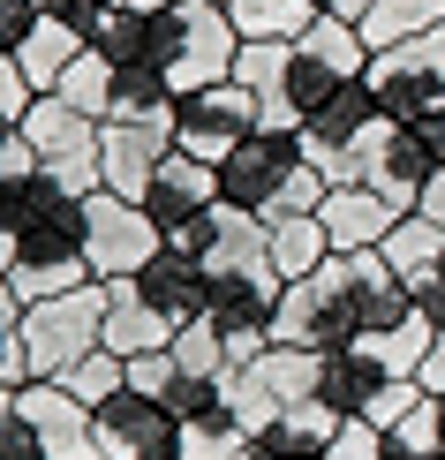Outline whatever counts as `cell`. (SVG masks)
Masks as SVG:
<instances>
[{"label": "cell", "instance_id": "1", "mask_svg": "<svg viewBox=\"0 0 445 460\" xmlns=\"http://www.w3.org/2000/svg\"><path fill=\"white\" fill-rule=\"evenodd\" d=\"M317 197H325V174L309 166L295 128H257L235 159H219V204H235L249 219L317 212Z\"/></svg>", "mask_w": 445, "mask_h": 460}, {"label": "cell", "instance_id": "2", "mask_svg": "<svg viewBox=\"0 0 445 460\" xmlns=\"http://www.w3.org/2000/svg\"><path fill=\"white\" fill-rule=\"evenodd\" d=\"M235 61H242V31H235V15H227V0H174V8H151V68L174 84V99L227 84Z\"/></svg>", "mask_w": 445, "mask_h": 460}, {"label": "cell", "instance_id": "3", "mask_svg": "<svg viewBox=\"0 0 445 460\" xmlns=\"http://www.w3.org/2000/svg\"><path fill=\"white\" fill-rule=\"evenodd\" d=\"M295 137H302L309 166H317L325 181H370L385 144H393V121H385V106L362 84H340L333 99L309 106V121L295 128Z\"/></svg>", "mask_w": 445, "mask_h": 460}, {"label": "cell", "instance_id": "4", "mask_svg": "<svg viewBox=\"0 0 445 460\" xmlns=\"http://www.w3.org/2000/svg\"><path fill=\"white\" fill-rule=\"evenodd\" d=\"M362 91L385 106V121H431L445 113V23L400 46H378L362 68Z\"/></svg>", "mask_w": 445, "mask_h": 460}, {"label": "cell", "instance_id": "5", "mask_svg": "<svg viewBox=\"0 0 445 460\" xmlns=\"http://www.w3.org/2000/svg\"><path fill=\"white\" fill-rule=\"evenodd\" d=\"M106 332V279L76 287V295H53V302H31L23 310V362H31V385L38 377H61L76 370Z\"/></svg>", "mask_w": 445, "mask_h": 460}, {"label": "cell", "instance_id": "6", "mask_svg": "<svg viewBox=\"0 0 445 460\" xmlns=\"http://www.w3.org/2000/svg\"><path fill=\"white\" fill-rule=\"evenodd\" d=\"M99 128L91 113H76L68 99H53V91H38L31 113H23V137L38 151V166H46V181H61L68 197H99L106 174H99Z\"/></svg>", "mask_w": 445, "mask_h": 460}, {"label": "cell", "instance_id": "7", "mask_svg": "<svg viewBox=\"0 0 445 460\" xmlns=\"http://www.w3.org/2000/svg\"><path fill=\"white\" fill-rule=\"evenodd\" d=\"M362 68H370V38H362V23L317 15V23L295 38V61H287V106H295V121H309V106L333 99L340 84H362Z\"/></svg>", "mask_w": 445, "mask_h": 460}, {"label": "cell", "instance_id": "8", "mask_svg": "<svg viewBox=\"0 0 445 460\" xmlns=\"http://www.w3.org/2000/svg\"><path fill=\"white\" fill-rule=\"evenodd\" d=\"M257 128H264V106H257L249 84H235V75L211 84V91H189V99L174 106V151H189V159H204V166L235 159Z\"/></svg>", "mask_w": 445, "mask_h": 460}, {"label": "cell", "instance_id": "9", "mask_svg": "<svg viewBox=\"0 0 445 460\" xmlns=\"http://www.w3.org/2000/svg\"><path fill=\"white\" fill-rule=\"evenodd\" d=\"M159 249H166V234H159V219L144 204L113 197V189L84 197V264H91V279H137Z\"/></svg>", "mask_w": 445, "mask_h": 460}, {"label": "cell", "instance_id": "10", "mask_svg": "<svg viewBox=\"0 0 445 460\" xmlns=\"http://www.w3.org/2000/svg\"><path fill=\"white\" fill-rule=\"evenodd\" d=\"M91 423H99V453L106 460H174L182 453V415L166 408V400H144V393H113L106 408H91Z\"/></svg>", "mask_w": 445, "mask_h": 460}, {"label": "cell", "instance_id": "11", "mask_svg": "<svg viewBox=\"0 0 445 460\" xmlns=\"http://www.w3.org/2000/svg\"><path fill=\"white\" fill-rule=\"evenodd\" d=\"M287 287L280 279H211V302H204V324L227 340L235 362H257L272 348V310H280Z\"/></svg>", "mask_w": 445, "mask_h": 460}, {"label": "cell", "instance_id": "12", "mask_svg": "<svg viewBox=\"0 0 445 460\" xmlns=\"http://www.w3.org/2000/svg\"><path fill=\"white\" fill-rule=\"evenodd\" d=\"M15 408L31 415L38 453H46V460H106V453H99V423H91V408H84L76 393H61L53 377L15 385Z\"/></svg>", "mask_w": 445, "mask_h": 460}, {"label": "cell", "instance_id": "13", "mask_svg": "<svg viewBox=\"0 0 445 460\" xmlns=\"http://www.w3.org/2000/svg\"><path fill=\"white\" fill-rule=\"evenodd\" d=\"M15 242H23V257H15V264H76V257H84V197H68L61 181L38 174Z\"/></svg>", "mask_w": 445, "mask_h": 460}, {"label": "cell", "instance_id": "14", "mask_svg": "<svg viewBox=\"0 0 445 460\" xmlns=\"http://www.w3.org/2000/svg\"><path fill=\"white\" fill-rule=\"evenodd\" d=\"M204 272L211 279H280L272 272V249H264V219L235 212V204H211V212H204Z\"/></svg>", "mask_w": 445, "mask_h": 460}, {"label": "cell", "instance_id": "15", "mask_svg": "<svg viewBox=\"0 0 445 460\" xmlns=\"http://www.w3.org/2000/svg\"><path fill=\"white\" fill-rule=\"evenodd\" d=\"M211 204H219V166L189 159V151H166L159 174H151V189H144V212L159 219V234H174V226H189V219H204Z\"/></svg>", "mask_w": 445, "mask_h": 460}, {"label": "cell", "instance_id": "16", "mask_svg": "<svg viewBox=\"0 0 445 460\" xmlns=\"http://www.w3.org/2000/svg\"><path fill=\"white\" fill-rule=\"evenodd\" d=\"M174 151V121L166 128H129V121H106L99 128V174L113 197H129V204H144V189L151 174H159V159Z\"/></svg>", "mask_w": 445, "mask_h": 460}, {"label": "cell", "instance_id": "17", "mask_svg": "<svg viewBox=\"0 0 445 460\" xmlns=\"http://www.w3.org/2000/svg\"><path fill=\"white\" fill-rule=\"evenodd\" d=\"M174 332H182V324L151 310L137 279H106V332H99V348H113L121 362H137V355L174 348Z\"/></svg>", "mask_w": 445, "mask_h": 460}, {"label": "cell", "instance_id": "18", "mask_svg": "<svg viewBox=\"0 0 445 460\" xmlns=\"http://www.w3.org/2000/svg\"><path fill=\"white\" fill-rule=\"evenodd\" d=\"M317 219H325V234H333V249H378L385 234H393L400 212L378 197L370 181H325Z\"/></svg>", "mask_w": 445, "mask_h": 460}, {"label": "cell", "instance_id": "19", "mask_svg": "<svg viewBox=\"0 0 445 460\" xmlns=\"http://www.w3.org/2000/svg\"><path fill=\"white\" fill-rule=\"evenodd\" d=\"M385 385H393V370H385L370 348H333V355H325V370H317V408H333L340 423H355V415L378 408Z\"/></svg>", "mask_w": 445, "mask_h": 460}, {"label": "cell", "instance_id": "20", "mask_svg": "<svg viewBox=\"0 0 445 460\" xmlns=\"http://www.w3.org/2000/svg\"><path fill=\"white\" fill-rule=\"evenodd\" d=\"M137 287H144L151 310L174 317V324H197V317H204V302H211V272H204V257H182V249H159V257L137 272Z\"/></svg>", "mask_w": 445, "mask_h": 460}, {"label": "cell", "instance_id": "21", "mask_svg": "<svg viewBox=\"0 0 445 460\" xmlns=\"http://www.w3.org/2000/svg\"><path fill=\"white\" fill-rule=\"evenodd\" d=\"M264 249H272V272L287 287H302V279H317L325 272V257H333V234H325V219L317 212H287V219H264Z\"/></svg>", "mask_w": 445, "mask_h": 460}, {"label": "cell", "instance_id": "22", "mask_svg": "<svg viewBox=\"0 0 445 460\" xmlns=\"http://www.w3.org/2000/svg\"><path fill=\"white\" fill-rule=\"evenodd\" d=\"M76 53H91V38L76 31V23H61V15H46V8H38V31L23 38L15 68L31 75V91H61V75L76 68Z\"/></svg>", "mask_w": 445, "mask_h": 460}, {"label": "cell", "instance_id": "23", "mask_svg": "<svg viewBox=\"0 0 445 460\" xmlns=\"http://www.w3.org/2000/svg\"><path fill=\"white\" fill-rule=\"evenodd\" d=\"M174 84L159 68H113V106H106V121H129V128H166L174 121Z\"/></svg>", "mask_w": 445, "mask_h": 460}, {"label": "cell", "instance_id": "24", "mask_svg": "<svg viewBox=\"0 0 445 460\" xmlns=\"http://www.w3.org/2000/svg\"><path fill=\"white\" fill-rule=\"evenodd\" d=\"M91 53H106L113 68H151V8L113 0L99 15V31H91Z\"/></svg>", "mask_w": 445, "mask_h": 460}, {"label": "cell", "instance_id": "25", "mask_svg": "<svg viewBox=\"0 0 445 460\" xmlns=\"http://www.w3.org/2000/svg\"><path fill=\"white\" fill-rule=\"evenodd\" d=\"M378 257L393 264L400 279H423V272L445 257V226H438V219H423V212H408V219H393V234L378 242Z\"/></svg>", "mask_w": 445, "mask_h": 460}, {"label": "cell", "instance_id": "26", "mask_svg": "<svg viewBox=\"0 0 445 460\" xmlns=\"http://www.w3.org/2000/svg\"><path fill=\"white\" fill-rule=\"evenodd\" d=\"M445 23V0H370L362 8V38H370V53L378 46H400V38H423V31H438Z\"/></svg>", "mask_w": 445, "mask_h": 460}, {"label": "cell", "instance_id": "27", "mask_svg": "<svg viewBox=\"0 0 445 460\" xmlns=\"http://www.w3.org/2000/svg\"><path fill=\"white\" fill-rule=\"evenodd\" d=\"M249 370H257L264 385H272L287 408H295V400H317V370H325V355H317V348H264Z\"/></svg>", "mask_w": 445, "mask_h": 460}, {"label": "cell", "instance_id": "28", "mask_svg": "<svg viewBox=\"0 0 445 460\" xmlns=\"http://www.w3.org/2000/svg\"><path fill=\"white\" fill-rule=\"evenodd\" d=\"M227 15H235L242 38H302L309 23H317L309 0H227Z\"/></svg>", "mask_w": 445, "mask_h": 460}, {"label": "cell", "instance_id": "29", "mask_svg": "<svg viewBox=\"0 0 445 460\" xmlns=\"http://www.w3.org/2000/svg\"><path fill=\"white\" fill-rule=\"evenodd\" d=\"M385 446H393L400 460H438L445 453V400L438 393H423L408 415H400L393 430H385Z\"/></svg>", "mask_w": 445, "mask_h": 460}, {"label": "cell", "instance_id": "30", "mask_svg": "<svg viewBox=\"0 0 445 460\" xmlns=\"http://www.w3.org/2000/svg\"><path fill=\"white\" fill-rule=\"evenodd\" d=\"M166 355H174V370H182V377H211V385H227V370H235V355H227V340L211 332L204 317H197V324H182Z\"/></svg>", "mask_w": 445, "mask_h": 460}, {"label": "cell", "instance_id": "31", "mask_svg": "<svg viewBox=\"0 0 445 460\" xmlns=\"http://www.w3.org/2000/svg\"><path fill=\"white\" fill-rule=\"evenodd\" d=\"M53 385H61V393H76L84 408H106V400L129 385V362L113 355V348H91L84 362H76V370H61V377H53Z\"/></svg>", "mask_w": 445, "mask_h": 460}, {"label": "cell", "instance_id": "32", "mask_svg": "<svg viewBox=\"0 0 445 460\" xmlns=\"http://www.w3.org/2000/svg\"><path fill=\"white\" fill-rule=\"evenodd\" d=\"M174 460H257V438L242 423H227V415H211V423H182V453Z\"/></svg>", "mask_w": 445, "mask_h": 460}, {"label": "cell", "instance_id": "33", "mask_svg": "<svg viewBox=\"0 0 445 460\" xmlns=\"http://www.w3.org/2000/svg\"><path fill=\"white\" fill-rule=\"evenodd\" d=\"M53 99H68L76 113H91V121H106V106H113V61H106V53H76V68L61 75Z\"/></svg>", "mask_w": 445, "mask_h": 460}, {"label": "cell", "instance_id": "34", "mask_svg": "<svg viewBox=\"0 0 445 460\" xmlns=\"http://www.w3.org/2000/svg\"><path fill=\"white\" fill-rule=\"evenodd\" d=\"M431 340H438V324L431 317H408V324H393V332H378V340H362V348H370L378 362H385V370H393V377H415L423 370V355H431Z\"/></svg>", "mask_w": 445, "mask_h": 460}, {"label": "cell", "instance_id": "35", "mask_svg": "<svg viewBox=\"0 0 445 460\" xmlns=\"http://www.w3.org/2000/svg\"><path fill=\"white\" fill-rule=\"evenodd\" d=\"M0 460H46V453H38L31 415L15 408V393H0Z\"/></svg>", "mask_w": 445, "mask_h": 460}, {"label": "cell", "instance_id": "36", "mask_svg": "<svg viewBox=\"0 0 445 460\" xmlns=\"http://www.w3.org/2000/svg\"><path fill=\"white\" fill-rule=\"evenodd\" d=\"M385 453H393V446H385V430H378V423H362V415L333 430V460H385Z\"/></svg>", "mask_w": 445, "mask_h": 460}, {"label": "cell", "instance_id": "37", "mask_svg": "<svg viewBox=\"0 0 445 460\" xmlns=\"http://www.w3.org/2000/svg\"><path fill=\"white\" fill-rule=\"evenodd\" d=\"M174 377H182V370H174V355H166V348L129 362V393H144V400H166V393H174Z\"/></svg>", "mask_w": 445, "mask_h": 460}, {"label": "cell", "instance_id": "38", "mask_svg": "<svg viewBox=\"0 0 445 460\" xmlns=\"http://www.w3.org/2000/svg\"><path fill=\"white\" fill-rule=\"evenodd\" d=\"M31 99H38V91H31V75L15 68V53H0V121H23V113H31Z\"/></svg>", "mask_w": 445, "mask_h": 460}, {"label": "cell", "instance_id": "39", "mask_svg": "<svg viewBox=\"0 0 445 460\" xmlns=\"http://www.w3.org/2000/svg\"><path fill=\"white\" fill-rule=\"evenodd\" d=\"M31 31H38V0H0V53H23Z\"/></svg>", "mask_w": 445, "mask_h": 460}, {"label": "cell", "instance_id": "40", "mask_svg": "<svg viewBox=\"0 0 445 460\" xmlns=\"http://www.w3.org/2000/svg\"><path fill=\"white\" fill-rule=\"evenodd\" d=\"M408 295H415V310H423V317H431L438 332H445V257H438L423 279H408Z\"/></svg>", "mask_w": 445, "mask_h": 460}, {"label": "cell", "instance_id": "41", "mask_svg": "<svg viewBox=\"0 0 445 460\" xmlns=\"http://www.w3.org/2000/svg\"><path fill=\"white\" fill-rule=\"evenodd\" d=\"M415 385H423V393H438V400H445V332L431 340V355H423V370H415Z\"/></svg>", "mask_w": 445, "mask_h": 460}, {"label": "cell", "instance_id": "42", "mask_svg": "<svg viewBox=\"0 0 445 460\" xmlns=\"http://www.w3.org/2000/svg\"><path fill=\"white\" fill-rule=\"evenodd\" d=\"M415 212L445 226V174H431V181H423V204H415Z\"/></svg>", "mask_w": 445, "mask_h": 460}, {"label": "cell", "instance_id": "43", "mask_svg": "<svg viewBox=\"0 0 445 460\" xmlns=\"http://www.w3.org/2000/svg\"><path fill=\"white\" fill-rule=\"evenodd\" d=\"M309 8H317V15H347V23H362V8H370V0H309Z\"/></svg>", "mask_w": 445, "mask_h": 460}, {"label": "cell", "instance_id": "44", "mask_svg": "<svg viewBox=\"0 0 445 460\" xmlns=\"http://www.w3.org/2000/svg\"><path fill=\"white\" fill-rule=\"evenodd\" d=\"M15 257H23V242H15V234H8V226H0V279H8V272H15Z\"/></svg>", "mask_w": 445, "mask_h": 460}, {"label": "cell", "instance_id": "45", "mask_svg": "<svg viewBox=\"0 0 445 460\" xmlns=\"http://www.w3.org/2000/svg\"><path fill=\"white\" fill-rule=\"evenodd\" d=\"M15 137H23V121H0V151H8Z\"/></svg>", "mask_w": 445, "mask_h": 460}, {"label": "cell", "instance_id": "46", "mask_svg": "<svg viewBox=\"0 0 445 460\" xmlns=\"http://www.w3.org/2000/svg\"><path fill=\"white\" fill-rule=\"evenodd\" d=\"M129 8H174V0H129Z\"/></svg>", "mask_w": 445, "mask_h": 460}, {"label": "cell", "instance_id": "47", "mask_svg": "<svg viewBox=\"0 0 445 460\" xmlns=\"http://www.w3.org/2000/svg\"><path fill=\"white\" fill-rule=\"evenodd\" d=\"M385 460H400V453H385Z\"/></svg>", "mask_w": 445, "mask_h": 460}, {"label": "cell", "instance_id": "48", "mask_svg": "<svg viewBox=\"0 0 445 460\" xmlns=\"http://www.w3.org/2000/svg\"><path fill=\"white\" fill-rule=\"evenodd\" d=\"M106 8H113V0H106Z\"/></svg>", "mask_w": 445, "mask_h": 460}]
</instances>
